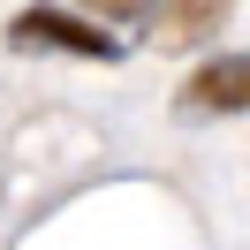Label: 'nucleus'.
<instances>
[{
    "instance_id": "obj_1",
    "label": "nucleus",
    "mask_w": 250,
    "mask_h": 250,
    "mask_svg": "<svg viewBox=\"0 0 250 250\" xmlns=\"http://www.w3.org/2000/svg\"><path fill=\"white\" fill-rule=\"evenodd\" d=\"M8 46H53V53H83V61H114L122 53V38L99 31V23L68 16V8H23V16H8Z\"/></svg>"
},
{
    "instance_id": "obj_2",
    "label": "nucleus",
    "mask_w": 250,
    "mask_h": 250,
    "mask_svg": "<svg viewBox=\"0 0 250 250\" xmlns=\"http://www.w3.org/2000/svg\"><path fill=\"white\" fill-rule=\"evenodd\" d=\"M189 114H250V53H212V61L189 68L182 83Z\"/></svg>"
},
{
    "instance_id": "obj_3",
    "label": "nucleus",
    "mask_w": 250,
    "mask_h": 250,
    "mask_svg": "<svg viewBox=\"0 0 250 250\" xmlns=\"http://www.w3.org/2000/svg\"><path fill=\"white\" fill-rule=\"evenodd\" d=\"M159 46H205L212 31H228V8L220 0H189V8H144Z\"/></svg>"
}]
</instances>
